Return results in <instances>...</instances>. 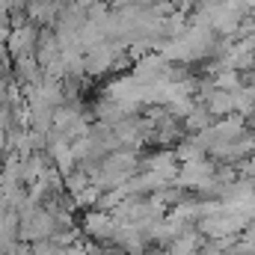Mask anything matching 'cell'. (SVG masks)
<instances>
[{
	"label": "cell",
	"instance_id": "2",
	"mask_svg": "<svg viewBox=\"0 0 255 255\" xmlns=\"http://www.w3.org/2000/svg\"><path fill=\"white\" fill-rule=\"evenodd\" d=\"M214 122H217V119H214L202 104H196L190 113L181 119V130H184V133H202V130H208Z\"/></svg>",
	"mask_w": 255,
	"mask_h": 255
},
{
	"label": "cell",
	"instance_id": "1",
	"mask_svg": "<svg viewBox=\"0 0 255 255\" xmlns=\"http://www.w3.org/2000/svg\"><path fill=\"white\" fill-rule=\"evenodd\" d=\"M119 54H122V51L113 48L110 42L95 45V48L86 51V57H83V68H86L89 74H104V71H110V68L116 65V57H119Z\"/></svg>",
	"mask_w": 255,
	"mask_h": 255
},
{
	"label": "cell",
	"instance_id": "4",
	"mask_svg": "<svg viewBox=\"0 0 255 255\" xmlns=\"http://www.w3.org/2000/svg\"><path fill=\"white\" fill-rule=\"evenodd\" d=\"M253 68H255V65H253Z\"/></svg>",
	"mask_w": 255,
	"mask_h": 255
},
{
	"label": "cell",
	"instance_id": "3",
	"mask_svg": "<svg viewBox=\"0 0 255 255\" xmlns=\"http://www.w3.org/2000/svg\"><path fill=\"white\" fill-rule=\"evenodd\" d=\"M211 80H214V86H217L220 92H235V89H241V83H244V80H241V74H238V71H232V68L217 71Z\"/></svg>",
	"mask_w": 255,
	"mask_h": 255
}]
</instances>
